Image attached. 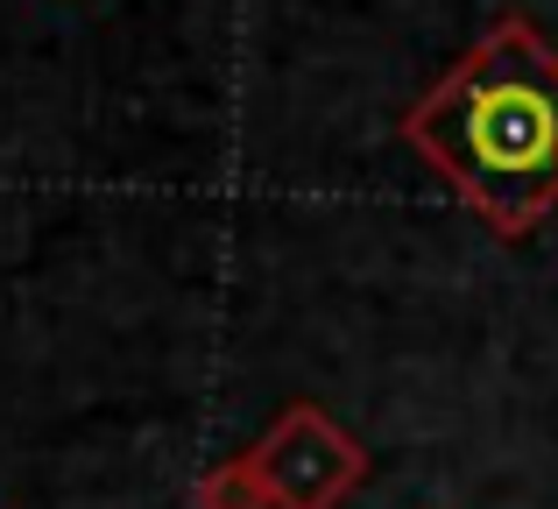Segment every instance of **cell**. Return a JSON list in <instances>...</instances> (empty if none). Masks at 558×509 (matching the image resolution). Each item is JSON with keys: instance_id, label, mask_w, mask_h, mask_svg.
I'll list each match as a JSON object with an SVG mask.
<instances>
[{"instance_id": "obj_1", "label": "cell", "mask_w": 558, "mask_h": 509, "mask_svg": "<svg viewBox=\"0 0 558 509\" xmlns=\"http://www.w3.org/2000/svg\"><path fill=\"white\" fill-rule=\"evenodd\" d=\"M403 142L495 241H531L558 213V50L531 14H502L403 113Z\"/></svg>"}, {"instance_id": "obj_2", "label": "cell", "mask_w": 558, "mask_h": 509, "mask_svg": "<svg viewBox=\"0 0 558 509\" xmlns=\"http://www.w3.org/2000/svg\"><path fill=\"white\" fill-rule=\"evenodd\" d=\"M247 468H255L269 509H340L368 482L361 439L340 417H326L318 403H290V411L247 446Z\"/></svg>"}, {"instance_id": "obj_3", "label": "cell", "mask_w": 558, "mask_h": 509, "mask_svg": "<svg viewBox=\"0 0 558 509\" xmlns=\"http://www.w3.org/2000/svg\"><path fill=\"white\" fill-rule=\"evenodd\" d=\"M191 509H269V496H262L255 468H247V453L219 460V468L198 474V488H191Z\"/></svg>"}]
</instances>
